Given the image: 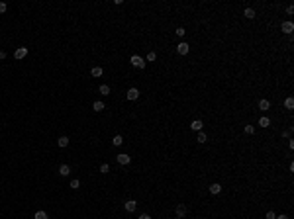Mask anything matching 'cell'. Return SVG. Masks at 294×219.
Here are the masks:
<instances>
[{
  "mask_svg": "<svg viewBox=\"0 0 294 219\" xmlns=\"http://www.w3.org/2000/svg\"><path fill=\"white\" fill-rule=\"evenodd\" d=\"M130 63L133 65V67H137V69H143V67H145V61L139 57V55H133V57L130 59Z\"/></svg>",
  "mask_w": 294,
  "mask_h": 219,
  "instance_id": "cell-1",
  "label": "cell"
},
{
  "mask_svg": "<svg viewBox=\"0 0 294 219\" xmlns=\"http://www.w3.org/2000/svg\"><path fill=\"white\" fill-rule=\"evenodd\" d=\"M27 55V47H18L16 51H14V57L16 59H24Z\"/></svg>",
  "mask_w": 294,
  "mask_h": 219,
  "instance_id": "cell-2",
  "label": "cell"
},
{
  "mask_svg": "<svg viewBox=\"0 0 294 219\" xmlns=\"http://www.w3.org/2000/svg\"><path fill=\"white\" fill-rule=\"evenodd\" d=\"M281 29H282L284 33H292V32H294V24H292V22H282Z\"/></svg>",
  "mask_w": 294,
  "mask_h": 219,
  "instance_id": "cell-3",
  "label": "cell"
},
{
  "mask_svg": "<svg viewBox=\"0 0 294 219\" xmlns=\"http://www.w3.org/2000/svg\"><path fill=\"white\" fill-rule=\"evenodd\" d=\"M125 96H128V100H137V98H139V90H137V88H130V90L125 92Z\"/></svg>",
  "mask_w": 294,
  "mask_h": 219,
  "instance_id": "cell-4",
  "label": "cell"
},
{
  "mask_svg": "<svg viewBox=\"0 0 294 219\" xmlns=\"http://www.w3.org/2000/svg\"><path fill=\"white\" fill-rule=\"evenodd\" d=\"M184 215H186V206H184V204H178V206H176V217L183 219Z\"/></svg>",
  "mask_w": 294,
  "mask_h": 219,
  "instance_id": "cell-5",
  "label": "cell"
},
{
  "mask_svg": "<svg viewBox=\"0 0 294 219\" xmlns=\"http://www.w3.org/2000/svg\"><path fill=\"white\" fill-rule=\"evenodd\" d=\"M130 161H131V157H130V155H125V153L118 155V162H120V164H130Z\"/></svg>",
  "mask_w": 294,
  "mask_h": 219,
  "instance_id": "cell-6",
  "label": "cell"
},
{
  "mask_svg": "<svg viewBox=\"0 0 294 219\" xmlns=\"http://www.w3.org/2000/svg\"><path fill=\"white\" fill-rule=\"evenodd\" d=\"M188 43H178V47H176V51L180 53V55H188Z\"/></svg>",
  "mask_w": 294,
  "mask_h": 219,
  "instance_id": "cell-7",
  "label": "cell"
},
{
  "mask_svg": "<svg viewBox=\"0 0 294 219\" xmlns=\"http://www.w3.org/2000/svg\"><path fill=\"white\" fill-rule=\"evenodd\" d=\"M124 207H125V211H130V213H131V211H135V207H137V201H133V200L125 201V206H124Z\"/></svg>",
  "mask_w": 294,
  "mask_h": 219,
  "instance_id": "cell-8",
  "label": "cell"
},
{
  "mask_svg": "<svg viewBox=\"0 0 294 219\" xmlns=\"http://www.w3.org/2000/svg\"><path fill=\"white\" fill-rule=\"evenodd\" d=\"M59 174H61V176H69V174H71L69 164H61V166H59Z\"/></svg>",
  "mask_w": 294,
  "mask_h": 219,
  "instance_id": "cell-9",
  "label": "cell"
},
{
  "mask_svg": "<svg viewBox=\"0 0 294 219\" xmlns=\"http://www.w3.org/2000/svg\"><path fill=\"white\" fill-rule=\"evenodd\" d=\"M190 127L194 129V131H202V127H204V123L200 121V119H194V121L190 123Z\"/></svg>",
  "mask_w": 294,
  "mask_h": 219,
  "instance_id": "cell-10",
  "label": "cell"
},
{
  "mask_svg": "<svg viewBox=\"0 0 294 219\" xmlns=\"http://www.w3.org/2000/svg\"><path fill=\"white\" fill-rule=\"evenodd\" d=\"M57 145H59L61 149H65L67 145H69V137H65V135H63V137H59V139H57Z\"/></svg>",
  "mask_w": 294,
  "mask_h": 219,
  "instance_id": "cell-11",
  "label": "cell"
},
{
  "mask_svg": "<svg viewBox=\"0 0 294 219\" xmlns=\"http://www.w3.org/2000/svg\"><path fill=\"white\" fill-rule=\"evenodd\" d=\"M92 110H94V112H102V110H104V102L96 100V102L92 104Z\"/></svg>",
  "mask_w": 294,
  "mask_h": 219,
  "instance_id": "cell-12",
  "label": "cell"
},
{
  "mask_svg": "<svg viewBox=\"0 0 294 219\" xmlns=\"http://www.w3.org/2000/svg\"><path fill=\"white\" fill-rule=\"evenodd\" d=\"M269 108H271V102H269V100H261V102H259V110H263V112H267Z\"/></svg>",
  "mask_w": 294,
  "mask_h": 219,
  "instance_id": "cell-13",
  "label": "cell"
},
{
  "mask_svg": "<svg viewBox=\"0 0 294 219\" xmlns=\"http://www.w3.org/2000/svg\"><path fill=\"white\" fill-rule=\"evenodd\" d=\"M98 90H100V94H102V96H108V94H110V86H108V84H102Z\"/></svg>",
  "mask_w": 294,
  "mask_h": 219,
  "instance_id": "cell-14",
  "label": "cell"
},
{
  "mask_svg": "<svg viewBox=\"0 0 294 219\" xmlns=\"http://www.w3.org/2000/svg\"><path fill=\"white\" fill-rule=\"evenodd\" d=\"M90 74L92 77H102V67H92Z\"/></svg>",
  "mask_w": 294,
  "mask_h": 219,
  "instance_id": "cell-15",
  "label": "cell"
},
{
  "mask_svg": "<svg viewBox=\"0 0 294 219\" xmlns=\"http://www.w3.org/2000/svg\"><path fill=\"white\" fill-rule=\"evenodd\" d=\"M220 192H222V186H220V184H212V186H210V194H220Z\"/></svg>",
  "mask_w": 294,
  "mask_h": 219,
  "instance_id": "cell-16",
  "label": "cell"
},
{
  "mask_svg": "<svg viewBox=\"0 0 294 219\" xmlns=\"http://www.w3.org/2000/svg\"><path fill=\"white\" fill-rule=\"evenodd\" d=\"M284 108H286V110H292L294 108V98H286V100H284Z\"/></svg>",
  "mask_w": 294,
  "mask_h": 219,
  "instance_id": "cell-17",
  "label": "cell"
},
{
  "mask_svg": "<svg viewBox=\"0 0 294 219\" xmlns=\"http://www.w3.org/2000/svg\"><path fill=\"white\" fill-rule=\"evenodd\" d=\"M112 143H114L116 147H120V145L124 143V137H122V135H116V137H114V139H112Z\"/></svg>",
  "mask_w": 294,
  "mask_h": 219,
  "instance_id": "cell-18",
  "label": "cell"
},
{
  "mask_svg": "<svg viewBox=\"0 0 294 219\" xmlns=\"http://www.w3.org/2000/svg\"><path fill=\"white\" fill-rule=\"evenodd\" d=\"M259 125H261V127H269V125H271V119H269V117H261V119H259Z\"/></svg>",
  "mask_w": 294,
  "mask_h": 219,
  "instance_id": "cell-19",
  "label": "cell"
},
{
  "mask_svg": "<svg viewBox=\"0 0 294 219\" xmlns=\"http://www.w3.org/2000/svg\"><path fill=\"white\" fill-rule=\"evenodd\" d=\"M245 16L253 20V18H255V10H253V8H245Z\"/></svg>",
  "mask_w": 294,
  "mask_h": 219,
  "instance_id": "cell-20",
  "label": "cell"
},
{
  "mask_svg": "<svg viewBox=\"0 0 294 219\" xmlns=\"http://www.w3.org/2000/svg\"><path fill=\"white\" fill-rule=\"evenodd\" d=\"M245 133H247V135H253L255 127H253V125H245Z\"/></svg>",
  "mask_w": 294,
  "mask_h": 219,
  "instance_id": "cell-21",
  "label": "cell"
},
{
  "mask_svg": "<svg viewBox=\"0 0 294 219\" xmlns=\"http://www.w3.org/2000/svg\"><path fill=\"white\" fill-rule=\"evenodd\" d=\"M78 186H80V182H78L77 178H75V180H71V188H73V190H78Z\"/></svg>",
  "mask_w": 294,
  "mask_h": 219,
  "instance_id": "cell-22",
  "label": "cell"
},
{
  "mask_svg": "<svg viewBox=\"0 0 294 219\" xmlns=\"http://www.w3.org/2000/svg\"><path fill=\"white\" fill-rule=\"evenodd\" d=\"M35 219H47V213L45 211H37L35 213Z\"/></svg>",
  "mask_w": 294,
  "mask_h": 219,
  "instance_id": "cell-23",
  "label": "cell"
},
{
  "mask_svg": "<svg viewBox=\"0 0 294 219\" xmlns=\"http://www.w3.org/2000/svg\"><path fill=\"white\" fill-rule=\"evenodd\" d=\"M100 172H102V174H108V172H110V166H108V164H102V166H100Z\"/></svg>",
  "mask_w": 294,
  "mask_h": 219,
  "instance_id": "cell-24",
  "label": "cell"
},
{
  "mask_svg": "<svg viewBox=\"0 0 294 219\" xmlns=\"http://www.w3.org/2000/svg\"><path fill=\"white\" fill-rule=\"evenodd\" d=\"M155 59H157V53H155V51L147 53V61H155Z\"/></svg>",
  "mask_w": 294,
  "mask_h": 219,
  "instance_id": "cell-25",
  "label": "cell"
},
{
  "mask_svg": "<svg viewBox=\"0 0 294 219\" xmlns=\"http://www.w3.org/2000/svg\"><path fill=\"white\" fill-rule=\"evenodd\" d=\"M184 33H186L184 27H178V29H176V35H178V37H184Z\"/></svg>",
  "mask_w": 294,
  "mask_h": 219,
  "instance_id": "cell-26",
  "label": "cell"
},
{
  "mask_svg": "<svg viewBox=\"0 0 294 219\" xmlns=\"http://www.w3.org/2000/svg\"><path fill=\"white\" fill-rule=\"evenodd\" d=\"M204 141H206V133L200 131V133H198V143H204Z\"/></svg>",
  "mask_w": 294,
  "mask_h": 219,
  "instance_id": "cell-27",
  "label": "cell"
},
{
  "mask_svg": "<svg viewBox=\"0 0 294 219\" xmlns=\"http://www.w3.org/2000/svg\"><path fill=\"white\" fill-rule=\"evenodd\" d=\"M4 12H6V4H4V2H0V14H4Z\"/></svg>",
  "mask_w": 294,
  "mask_h": 219,
  "instance_id": "cell-28",
  "label": "cell"
},
{
  "mask_svg": "<svg viewBox=\"0 0 294 219\" xmlns=\"http://www.w3.org/2000/svg\"><path fill=\"white\" fill-rule=\"evenodd\" d=\"M274 217H276V215H274L273 211H267V219H274Z\"/></svg>",
  "mask_w": 294,
  "mask_h": 219,
  "instance_id": "cell-29",
  "label": "cell"
},
{
  "mask_svg": "<svg viewBox=\"0 0 294 219\" xmlns=\"http://www.w3.org/2000/svg\"><path fill=\"white\" fill-rule=\"evenodd\" d=\"M139 219H151V215H147V213H141V215H139Z\"/></svg>",
  "mask_w": 294,
  "mask_h": 219,
  "instance_id": "cell-30",
  "label": "cell"
},
{
  "mask_svg": "<svg viewBox=\"0 0 294 219\" xmlns=\"http://www.w3.org/2000/svg\"><path fill=\"white\" fill-rule=\"evenodd\" d=\"M0 59H6V51H2V49H0Z\"/></svg>",
  "mask_w": 294,
  "mask_h": 219,
  "instance_id": "cell-31",
  "label": "cell"
},
{
  "mask_svg": "<svg viewBox=\"0 0 294 219\" xmlns=\"http://www.w3.org/2000/svg\"><path fill=\"white\" fill-rule=\"evenodd\" d=\"M274 219H288L286 215H278V217H274Z\"/></svg>",
  "mask_w": 294,
  "mask_h": 219,
  "instance_id": "cell-32",
  "label": "cell"
}]
</instances>
